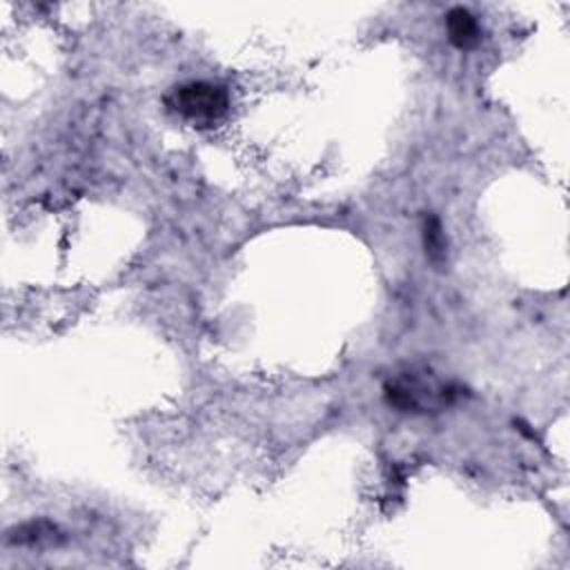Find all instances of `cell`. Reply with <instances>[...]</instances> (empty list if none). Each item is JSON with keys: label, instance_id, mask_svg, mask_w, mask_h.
Returning a JSON list of instances; mask_svg holds the SVG:
<instances>
[{"label": "cell", "instance_id": "6da1fadb", "mask_svg": "<svg viewBox=\"0 0 570 570\" xmlns=\"http://www.w3.org/2000/svg\"><path fill=\"white\" fill-rule=\"evenodd\" d=\"M463 396V387L443 381L430 370L407 367L403 372L392 374L383 383V399L390 407L403 414H428L441 412L454 405Z\"/></svg>", "mask_w": 570, "mask_h": 570}, {"label": "cell", "instance_id": "277c9868", "mask_svg": "<svg viewBox=\"0 0 570 570\" xmlns=\"http://www.w3.org/2000/svg\"><path fill=\"white\" fill-rule=\"evenodd\" d=\"M421 236H423V247H425V256L432 263H443L445 254H448V240H445V232L441 220L434 214H425L423 223H421Z\"/></svg>", "mask_w": 570, "mask_h": 570}, {"label": "cell", "instance_id": "7a4b0ae2", "mask_svg": "<svg viewBox=\"0 0 570 570\" xmlns=\"http://www.w3.org/2000/svg\"><path fill=\"white\" fill-rule=\"evenodd\" d=\"M169 111L196 125H212L229 109V94L223 85L209 80H189L165 96Z\"/></svg>", "mask_w": 570, "mask_h": 570}, {"label": "cell", "instance_id": "3957f363", "mask_svg": "<svg viewBox=\"0 0 570 570\" xmlns=\"http://www.w3.org/2000/svg\"><path fill=\"white\" fill-rule=\"evenodd\" d=\"M445 33L452 47L470 51L481 42V24L476 16L465 7H452L445 13Z\"/></svg>", "mask_w": 570, "mask_h": 570}]
</instances>
